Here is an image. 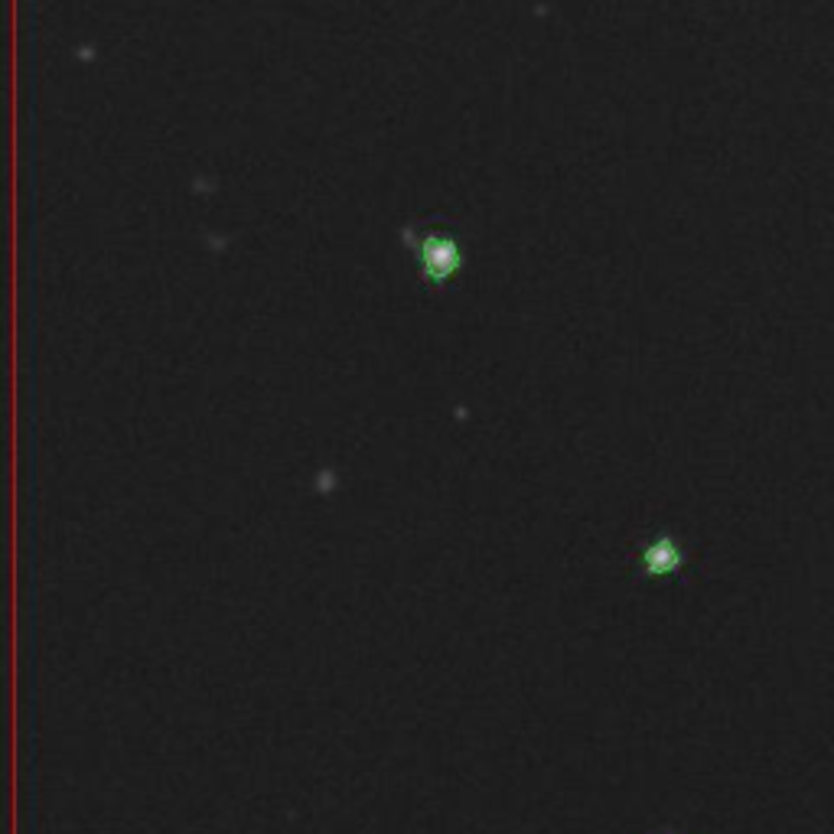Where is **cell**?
<instances>
[{"label":"cell","instance_id":"1","mask_svg":"<svg viewBox=\"0 0 834 834\" xmlns=\"http://www.w3.org/2000/svg\"><path fill=\"white\" fill-rule=\"evenodd\" d=\"M401 242L411 251L421 281L431 290H444L463 271V245L457 235L447 232V222L440 216L404 225Z\"/></svg>","mask_w":834,"mask_h":834}]
</instances>
